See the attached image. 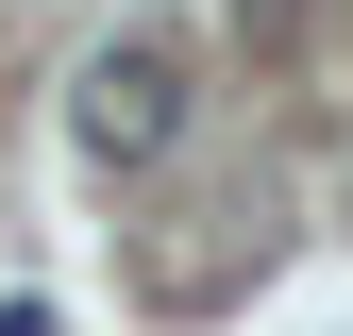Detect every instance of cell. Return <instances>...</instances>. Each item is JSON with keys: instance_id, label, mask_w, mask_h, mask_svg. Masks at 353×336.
Segmentation results:
<instances>
[{"instance_id": "1", "label": "cell", "mask_w": 353, "mask_h": 336, "mask_svg": "<svg viewBox=\"0 0 353 336\" xmlns=\"http://www.w3.org/2000/svg\"><path fill=\"white\" fill-rule=\"evenodd\" d=\"M168 135H185V51H168V34L84 51V84H68V151L101 168V185H135V168H168Z\"/></svg>"}, {"instance_id": "2", "label": "cell", "mask_w": 353, "mask_h": 336, "mask_svg": "<svg viewBox=\"0 0 353 336\" xmlns=\"http://www.w3.org/2000/svg\"><path fill=\"white\" fill-rule=\"evenodd\" d=\"M0 336H51V303H34V286H0Z\"/></svg>"}]
</instances>
